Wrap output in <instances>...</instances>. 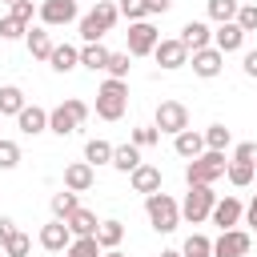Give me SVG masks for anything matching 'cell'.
<instances>
[{"instance_id":"obj_29","label":"cell","mask_w":257,"mask_h":257,"mask_svg":"<svg viewBox=\"0 0 257 257\" xmlns=\"http://www.w3.org/2000/svg\"><path fill=\"white\" fill-rule=\"evenodd\" d=\"M120 237H124V225L120 221H100V229H96V245L100 249H116Z\"/></svg>"},{"instance_id":"obj_26","label":"cell","mask_w":257,"mask_h":257,"mask_svg":"<svg viewBox=\"0 0 257 257\" xmlns=\"http://www.w3.org/2000/svg\"><path fill=\"white\" fill-rule=\"evenodd\" d=\"M108 60H112V52H108L104 44H84V48H80V64H84V68H92V72L108 68Z\"/></svg>"},{"instance_id":"obj_21","label":"cell","mask_w":257,"mask_h":257,"mask_svg":"<svg viewBox=\"0 0 257 257\" xmlns=\"http://www.w3.org/2000/svg\"><path fill=\"white\" fill-rule=\"evenodd\" d=\"M68 229H72V237H96V229H100V221H96V213H88V209H76L68 221H64Z\"/></svg>"},{"instance_id":"obj_49","label":"cell","mask_w":257,"mask_h":257,"mask_svg":"<svg viewBox=\"0 0 257 257\" xmlns=\"http://www.w3.org/2000/svg\"><path fill=\"white\" fill-rule=\"evenodd\" d=\"M104 257H128V253H120V249H104Z\"/></svg>"},{"instance_id":"obj_33","label":"cell","mask_w":257,"mask_h":257,"mask_svg":"<svg viewBox=\"0 0 257 257\" xmlns=\"http://www.w3.org/2000/svg\"><path fill=\"white\" fill-rule=\"evenodd\" d=\"M64 257H104V249L96 245V237H76V241L64 249Z\"/></svg>"},{"instance_id":"obj_18","label":"cell","mask_w":257,"mask_h":257,"mask_svg":"<svg viewBox=\"0 0 257 257\" xmlns=\"http://www.w3.org/2000/svg\"><path fill=\"white\" fill-rule=\"evenodd\" d=\"M173 149H177V157H185V161H197V157L205 153V133H193V128H185V133H177V137H173Z\"/></svg>"},{"instance_id":"obj_20","label":"cell","mask_w":257,"mask_h":257,"mask_svg":"<svg viewBox=\"0 0 257 257\" xmlns=\"http://www.w3.org/2000/svg\"><path fill=\"white\" fill-rule=\"evenodd\" d=\"M128 181H133V189L145 193V197H149V193H161V169H157V165H141V169H133Z\"/></svg>"},{"instance_id":"obj_25","label":"cell","mask_w":257,"mask_h":257,"mask_svg":"<svg viewBox=\"0 0 257 257\" xmlns=\"http://www.w3.org/2000/svg\"><path fill=\"white\" fill-rule=\"evenodd\" d=\"M24 112V92L16 84H0V116H20Z\"/></svg>"},{"instance_id":"obj_9","label":"cell","mask_w":257,"mask_h":257,"mask_svg":"<svg viewBox=\"0 0 257 257\" xmlns=\"http://www.w3.org/2000/svg\"><path fill=\"white\" fill-rule=\"evenodd\" d=\"M249 233L245 229H225L217 241H213V257H249Z\"/></svg>"},{"instance_id":"obj_13","label":"cell","mask_w":257,"mask_h":257,"mask_svg":"<svg viewBox=\"0 0 257 257\" xmlns=\"http://www.w3.org/2000/svg\"><path fill=\"white\" fill-rule=\"evenodd\" d=\"M189 64H193V72H197V76H205V80H213V76H217V72L225 68V52H217V48L209 44V48H201V52H193V56H189Z\"/></svg>"},{"instance_id":"obj_27","label":"cell","mask_w":257,"mask_h":257,"mask_svg":"<svg viewBox=\"0 0 257 257\" xmlns=\"http://www.w3.org/2000/svg\"><path fill=\"white\" fill-rule=\"evenodd\" d=\"M76 209H80V201H76V193H72V189L52 193V217H56V221H68Z\"/></svg>"},{"instance_id":"obj_52","label":"cell","mask_w":257,"mask_h":257,"mask_svg":"<svg viewBox=\"0 0 257 257\" xmlns=\"http://www.w3.org/2000/svg\"><path fill=\"white\" fill-rule=\"evenodd\" d=\"M253 181H257V177H253Z\"/></svg>"},{"instance_id":"obj_34","label":"cell","mask_w":257,"mask_h":257,"mask_svg":"<svg viewBox=\"0 0 257 257\" xmlns=\"http://www.w3.org/2000/svg\"><path fill=\"white\" fill-rule=\"evenodd\" d=\"M181 253H185V257H213V241H209L205 233H189V241H185Z\"/></svg>"},{"instance_id":"obj_12","label":"cell","mask_w":257,"mask_h":257,"mask_svg":"<svg viewBox=\"0 0 257 257\" xmlns=\"http://www.w3.org/2000/svg\"><path fill=\"white\" fill-rule=\"evenodd\" d=\"M72 241H76V237H72V229H68L64 221H48V225L40 229V249H48V253H64Z\"/></svg>"},{"instance_id":"obj_22","label":"cell","mask_w":257,"mask_h":257,"mask_svg":"<svg viewBox=\"0 0 257 257\" xmlns=\"http://www.w3.org/2000/svg\"><path fill=\"white\" fill-rule=\"evenodd\" d=\"M24 44H28V52H32L36 60H48V56H52V48H56V44H52V36H48L44 28H28Z\"/></svg>"},{"instance_id":"obj_10","label":"cell","mask_w":257,"mask_h":257,"mask_svg":"<svg viewBox=\"0 0 257 257\" xmlns=\"http://www.w3.org/2000/svg\"><path fill=\"white\" fill-rule=\"evenodd\" d=\"M153 60H157L165 72H173V68H185V64H189V48L173 36V40H161V44L153 48Z\"/></svg>"},{"instance_id":"obj_37","label":"cell","mask_w":257,"mask_h":257,"mask_svg":"<svg viewBox=\"0 0 257 257\" xmlns=\"http://www.w3.org/2000/svg\"><path fill=\"white\" fill-rule=\"evenodd\" d=\"M16 165H20V145L0 137V169H16Z\"/></svg>"},{"instance_id":"obj_35","label":"cell","mask_w":257,"mask_h":257,"mask_svg":"<svg viewBox=\"0 0 257 257\" xmlns=\"http://www.w3.org/2000/svg\"><path fill=\"white\" fill-rule=\"evenodd\" d=\"M28 28H32V24H24V20H16L12 12H8L4 20H0V36H4V40H20V36H28Z\"/></svg>"},{"instance_id":"obj_31","label":"cell","mask_w":257,"mask_h":257,"mask_svg":"<svg viewBox=\"0 0 257 257\" xmlns=\"http://www.w3.org/2000/svg\"><path fill=\"white\" fill-rule=\"evenodd\" d=\"M229 141H233V133H229L225 124H209V128H205V149L225 153V149H229Z\"/></svg>"},{"instance_id":"obj_19","label":"cell","mask_w":257,"mask_h":257,"mask_svg":"<svg viewBox=\"0 0 257 257\" xmlns=\"http://www.w3.org/2000/svg\"><path fill=\"white\" fill-rule=\"evenodd\" d=\"M245 44V32L237 28V20L233 24H217V32H213V48L217 52H237Z\"/></svg>"},{"instance_id":"obj_4","label":"cell","mask_w":257,"mask_h":257,"mask_svg":"<svg viewBox=\"0 0 257 257\" xmlns=\"http://www.w3.org/2000/svg\"><path fill=\"white\" fill-rule=\"evenodd\" d=\"M225 173H229V161H225V153H213V149H205L197 161L185 165V181L189 185H213Z\"/></svg>"},{"instance_id":"obj_11","label":"cell","mask_w":257,"mask_h":257,"mask_svg":"<svg viewBox=\"0 0 257 257\" xmlns=\"http://www.w3.org/2000/svg\"><path fill=\"white\" fill-rule=\"evenodd\" d=\"M76 20V0H44L40 4V24L44 28H60Z\"/></svg>"},{"instance_id":"obj_8","label":"cell","mask_w":257,"mask_h":257,"mask_svg":"<svg viewBox=\"0 0 257 257\" xmlns=\"http://www.w3.org/2000/svg\"><path fill=\"white\" fill-rule=\"evenodd\" d=\"M128 56H153V48L161 44V32L149 24V20H137V24H128Z\"/></svg>"},{"instance_id":"obj_5","label":"cell","mask_w":257,"mask_h":257,"mask_svg":"<svg viewBox=\"0 0 257 257\" xmlns=\"http://www.w3.org/2000/svg\"><path fill=\"white\" fill-rule=\"evenodd\" d=\"M84 116H88V104H84V100H76V96H68L64 104H56V108L48 112V133L68 137V133H76V128L84 124Z\"/></svg>"},{"instance_id":"obj_48","label":"cell","mask_w":257,"mask_h":257,"mask_svg":"<svg viewBox=\"0 0 257 257\" xmlns=\"http://www.w3.org/2000/svg\"><path fill=\"white\" fill-rule=\"evenodd\" d=\"M161 257H185L181 249H161Z\"/></svg>"},{"instance_id":"obj_14","label":"cell","mask_w":257,"mask_h":257,"mask_svg":"<svg viewBox=\"0 0 257 257\" xmlns=\"http://www.w3.org/2000/svg\"><path fill=\"white\" fill-rule=\"evenodd\" d=\"M241 217H245V205H241L237 197H221V201L213 205V225H221V233H225V229H237Z\"/></svg>"},{"instance_id":"obj_15","label":"cell","mask_w":257,"mask_h":257,"mask_svg":"<svg viewBox=\"0 0 257 257\" xmlns=\"http://www.w3.org/2000/svg\"><path fill=\"white\" fill-rule=\"evenodd\" d=\"M177 40H181V44L189 48V56H193V52H201V48H209V44H213V32H209V24H205V20H189V24L181 28V36H177Z\"/></svg>"},{"instance_id":"obj_43","label":"cell","mask_w":257,"mask_h":257,"mask_svg":"<svg viewBox=\"0 0 257 257\" xmlns=\"http://www.w3.org/2000/svg\"><path fill=\"white\" fill-rule=\"evenodd\" d=\"M12 16H16V20H24V24H28V20H32V16H40V8H32V0H16V4H12Z\"/></svg>"},{"instance_id":"obj_23","label":"cell","mask_w":257,"mask_h":257,"mask_svg":"<svg viewBox=\"0 0 257 257\" xmlns=\"http://www.w3.org/2000/svg\"><path fill=\"white\" fill-rule=\"evenodd\" d=\"M48 64H52L56 72H72V68L80 64V48H72V44H56L52 56H48Z\"/></svg>"},{"instance_id":"obj_16","label":"cell","mask_w":257,"mask_h":257,"mask_svg":"<svg viewBox=\"0 0 257 257\" xmlns=\"http://www.w3.org/2000/svg\"><path fill=\"white\" fill-rule=\"evenodd\" d=\"M92 181H96V173H92L88 161H72V165L64 169V189H72V193H88Z\"/></svg>"},{"instance_id":"obj_38","label":"cell","mask_w":257,"mask_h":257,"mask_svg":"<svg viewBox=\"0 0 257 257\" xmlns=\"http://www.w3.org/2000/svg\"><path fill=\"white\" fill-rule=\"evenodd\" d=\"M128 60H133L128 52H112V60H108V68H104V72H108L112 80H124V76H128V68H133Z\"/></svg>"},{"instance_id":"obj_6","label":"cell","mask_w":257,"mask_h":257,"mask_svg":"<svg viewBox=\"0 0 257 257\" xmlns=\"http://www.w3.org/2000/svg\"><path fill=\"white\" fill-rule=\"evenodd\" d=\"M213 205H217L213 185H189V193H185V201H181V217L193 221V225H201L205 217H213Z\"/></svg>"},{"instance_id":"obj_3","label":"cell","mask_w":257,"mask_h":257,"mask_svg":"<svg viewBox=\"0 0 257 257\" xmlns=\"http://www.w3.org/2000/svg\"><path fill=\"white\" fill-rule=\"evenodd\" d=\"M145 213H149V225L157 233H173L181 225V205L169 197V193H149L145 197Z\"/></svg>"},{"instance_id":"obj_46","label":"cell","mask_w":257,"mask_h":257,"mask_svg":"<svg viewBox=\"0 0 257 257\" xmlns=\"http://www.w3.org/2000/svg\"><path fill=\"white\" fill-rule=\"evenodd\" d=\"M241 68H245V76H257V48H253V52H245Z\"/></svg>"},{"instance_id":"obj_40","label":"cell","mask_w":257,"mask_h":257,"mask_svg":"<svg viewBox=\"0 0 257 257\" xmlns=\"http://www.w3.org/2000/svg\"><path fill=\"white\" fill-rule=\"evenodd\" d=\"M237 28L249 36V32H257V4H241L237 8Z\"/></svg>"},{"instance_id":"obj_2","label":"cell","mask_w":257,"mask_h":257,"mask_svg":"<svg viewBox=\"0 0 257 257\" xmlns=\"http://www.w3.org/2000/svg\"><path fill=\"white\" fill-rule=\"evenodd\" d=\"M116 20H120V8H116L112 0L92 4V12H88V16H80V36H84V44H100V36H104Z\"/></svg>"},{"instance_id":"obj_39","label":"cell","mask_w":257,"mask_h":257,"mask_svg":"<svg viewBox=\"0 0 257 257\" xmlns=\"http://www.w3.org/2000/svg\"><path fill=\"white\" fill-rule=\"evenodd\" d=\"M157 141H161V128H157V124L133 128V145H137V149H149V145H157Z\"/></svg>"},{"instance_id":"obj_32","label":"cell","mask_w":257,"mask_h":257,"mask_svg":"<svg viewBox=\"0 0 257 257\" xmlns=\"http://www.w3.org/2000/svg\"><path fill=\"white\" fill-rule=\"evenodd\" d=\"M229 185H237V189H245L253 177H257V165H245V161H229Z\"/></svg>"},{"instance_id":"obj_53","label":"cell","mask_w":257,"mask_h":257,"mask_svg":"<svg viewBox=\"0 0 257 257\" xmlns=\"http://www.w3.org/2000/svg\"><path fill=\"white\" fill-rule=\"evenodd\" d=\"M0 120H4V116H0Z\"/></svg>"},{"instance_id":"obj_51","label":"cell","mask_w":257,"mask_h":257,"mask_svg":"<svg viewBox=\"0 0 257 257\" xmlns=\"http://www.w3.org/2000/svg\"><path fill=\"white\" fill-rule=\"evenodd\" d=\"M92 4H100V0H92Z\"/></svg>"},{"instance_id":"obj_45","label":"cell","mask_w":257,"mask_h":257,"mask_svg":"<svg viewBox=\"0 0 257 257\" xmlns=\"http://www.w3.org/2000/svg\"><path fill=\"white\" fill-rule=\"evenodd\" d=\"M16 233V225H12V217H0V249L8 245V237Z\"/></svg>"},{"instance_id":"obj_28","label":"cell","mask_w":257,"mask_h":257,"mask_svg":"<svg viewBox=\"0 0 257 257\" xmlns=\"http://www.w3.org/2000/svg\"><path fill=\"white\" fill-rule=\"evenodd\" d=\"M84 161H88L92 169H96V165H112V145H108V141H100V137H96V141H88V145H84Z\"/></svg>"},{"instance_id":"obj_30","label":"cell","mask_w":257,"mask_h":257,"mask_svg":"<svg viewBox=\"0 0 257 257\" xmlns=\"http://www.w3.org/2000/svg\"><path fill=\"white\" fill-rule=\"evenodd\" d=\"M237 8H241V0H209V20L233 24V20H237Z\"/></svg>"},{"instance_id":"obj_1","label":"cell","mask_w":257,"mask_h":257,"mask_svg":"<svg viewBox=\"0 0 257 257\" xmlns=\"http://www.w3.org/2000/svg\"><path fill=\"white\" fill-rule=\"evenodd\" d=\"M124 108H128V80H112L108 76L96 88V116L100 120H120Z\"/></svg>"},{"instance_id":"obj_50","label":"cell","mask_w":257,"mask_h":257,"mask_svg":"<svg viewBox=\"0 0 257 257\" xmlns=\"http://www.w3.org/2000/svg\"><path fill=\"white\" fill-rule=\"evenodd\" d=\"M4 4H16V0H4Z\"/></svg>"},{"instance_id":"obj_17","label":"cell","mask_w":257,"mask_h":257,"mask_svg":"<svg viewBox=\"0 0 257 257\" xmlns=\"http://www.w3.org/2000/svg\"><path fill=\"white\" fill-rule=\"evenodd\" d=\"M16 124H20V133H24V137L48 133V112H44L40 104H24V112L16 116Z\"/></svg>"},{"instance_id":"obj_36","label":"cell","mask_w":257,"mask_h":257,"mask_svg":"<svg viewBox=\"0 0 257 257\" xmlns=\"http://www.w3.org/2000/svg\"><path fill=\"white\" fill-rule=\"evenodd\" d=\"M28 249H32V241H28V233H12L8 237V245H4V257H28Z\"/></svg>"},{"instance_id":"obj_42","label":"cell","mask_w":257,"mask_h":257,"mask_svg":"<svg viewBox=\"0 0 257 257\" xmlns=\"http://www.w3.org/2000/svg\"><path fill=\"white\" fill-rule=\"evenodd\" d=\"M233 161H245V165H257V145H253V141H241V145L233 149Z\"/></svg>"},{"instance_id":"obj_41","label":"cell","mask_w":257,"mask_h":257,"mask_svg":"<svg viewBox=\"0 0 257 257\" xmlns=\"http://www.w3.org/2000/svg\"><path fill=\"white\" fill-rule=\"evenodd\" d=\"M116 8H120V16H124L128 24H137V20H145V16H149V12H145V0H120Z\"/></svg>"},{"instance_id":"obj_24","label":"cell","mask_w":257,"mask_h":257,"mask_svg":"<svg viewBox=\"0 0 257 257\" xmlns=\"http://www.w3.org/2000/svg\"><path fill=\"white\" fill-rule=\"evenodd\" d=\"M145 161H141V149L128 141V145H120V149H112V169H120V173H133V169H141Z\"/></svg>"},{"instance_id":"obj_44","label":"cell","mask_w":257,"mask_h":257,"mask_svg":"<svg viewBox=\"0 0 257 257\" xmlns=\"http://www.w3.org/2000/svg\"><path fill=\"white\" fill-rule=\"evenodd\" d=\"M169 8H173V0H145V12L149 16H165Z\"/></svg>"},{"instance_id":"obj_7","label":"cell","mask_w":257,"mask_h":257,"mask_svg":"<svg viewBox=\"0 0 257 257\" xmlns=\"http://www.w3.org/2000/svg\"><path fill=\"white\" fill-rule=\"evenodd\" d=\"M161 133H169V137H177V133H185L189 128V108L181 104V100H161L157 104V120H153Z\"/></svg>"},{"instance_id":"obj_47","label":"cell","mask_w":257,"mask_h":257,"mask_svg":"<svg viewBox=\"0 0 257 257\" xmlns=\"http://www.w3.org/2000/svg\"><path fill=\"white\" fill-rule=\"evenodd\" d=\"M245 221H249V225H253V229H257V193H253V201H249V205H245Z\"/></svg>"}]
</instances>
